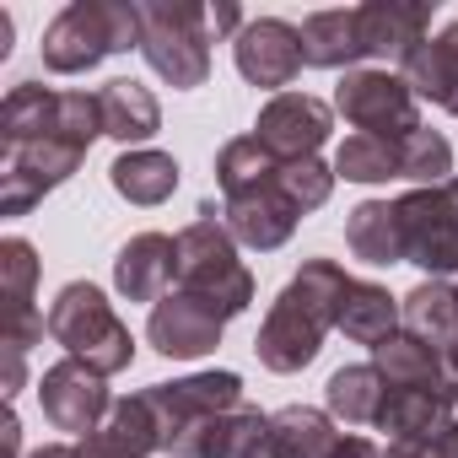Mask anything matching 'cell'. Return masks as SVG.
I'll return each instance as SVG.
<instances>
[{"instance_id":"7a4b0ae2","label":"cell","mask_w":458,"mask_h":458,"mask_svg":"<svg viewBox=\"0 0 458 458\" xmlns=\"http://www.w3.org/2000/svg\"><path fill=\"white\" fill-rule=\"evenodd\" d=\"M216 183H221V221L233 226V238L243 249H281L292 233L302 210L286 199L281 189V162L254 140V135H238L226 140L221 157H216Z\"/></svg>"},{"instance_id":"5bb4252c","label":"cell","mask_w":458,"mask_h":458,"mask_svg":"<svg viewBox=\"0 0 458 458\" xmlns=\"http://www.w3.org/2000/svg\"><path fill=\"white\" fill-rule=\"evenodd\" d=\"M38 404H44V415H49L55 431H71V437L81 442V437H92V431L108 420L114 394H108L103 372H92L87 361L65 356V361L44 367V377H38Z\"/></svg>"},{"instance_id":"603a6c76","label":"cell","mask_w":458,"mask_h":458,"mask_svg":"<svg viewBox=\"0 0 458 458\" xmlns=\"http://www.w3.org/2000/svg\"><path fill=\"white\" fill-rule=\"evenodd\" d=\"M399 329L442 351L458 372V286L453 281H420L410 297H399Z\"/></svg>"},{"instance_id":"d6986e66","label":"cell","mask_w":458,"mask_h":458,"mask_svg":"<svg viewBox=\"0 0 458 458\" xmlns=\"http://www.w3.org/2000/svg\"><path fill=\"white\" fill-rule=\"evenodd\" d=\"M265 431H270V415L254 404H238V410H221V415L189 426L167 447V458H259Z\"/></svg>"},{"instance_id":"4316f807","label":"cell","mask_w":458,"mask_h":458,"mask_svg":"<svg viewBox=\"0 0 458 458\" xmlns=\"http://www.w3.org/2000/svg\"><path fill=\"white\" fill-rule=\"evenodd\" d=\"M302 60L318 71H356V60H367L356 6L351 12H313L302 22Z\"/></svg>"},{"instance_id":"f1b7e54d","label":"cell","mask_w":458,"mask_h":458,"mask_svg":"<svg viewBox=\"0 0 458 458\" xmlns=\"http://www.w3.org/2000/svg\"><path fill=\"white\" fill-rule=\"evenodd\" d=\"M345 243L361 265L372 270H388V265H404V249H399V216H394V199H361L351 216H345Z\"/></svg>"},{"instance_id":"8fae6325","label":"cell","mask_w":458,"mask_h":458,"mask_svg":"<svg viewBox=\"0 0 458 458\" xmlns=\"http://www.w3.org/2000/svg\"><path fill=\"white\" fill-rule=\"evenodd\" d=\"M0 286H6V394H17L22 372H28V351L49 329V318L33 308L38 254H33L28 238H6V243H0Z\"/></svg>"},{"instance_id":"836d02e7","label":"cell","mask_w":458,"mask_h":458,"mask_svg":"<svg viewBox=\"0 0 458 458\" xmlns=\"http://www.w3.org/2000/svg\"><path fill=\"white\" fill-rule=\"evenodd\" d=\"M28 458H81V442H49V447H38Z\"/></svg>"},{"instance_id":"484cf974","label":"cell","mask_w":458,"mask_h":458,"mask_svg":"<svg viewBox=\"0 0 458 458\" xmlns=\"http://www.w3.org/2000/svg\"><path fill=\"white\" fill-rule=\"evenodd\" d=\"M404 81L415 87V98H426L458 119V22H447L437 38H426V49L404 65Z\"/></svg>"},{"instance_id":"3957f363","label":"cell","mask_w":458,"mask_h":458,"mask_svg":"<svg viewBox=\"0 0 458 458\" xmlns=\"http://www.w3.org/2000/svg\"><path fill=\"white\" fill-rule=\"evenodd\" d=\"M173 292L205 302L221 324H233L254 302V276L238 259V238L210 205L178 233V286Z\"/></svg>"},{"instance_id":"8992f818","label":"cell","mask_w":458,"mask_h":458,"mask_svg":"<svg viewBox=\"0 0 458 458\" xmlns=\"http://www.w3.org/2000/svg\"><path fill=\"white\" fill-rule=\"evenodd\" d=\"M140 55L146 65L178 87L194 92L210 81V12L189 0H140Z\"/></svg>"},{"instance_id":"44dd1931","label":"cell","mask_w":458,"mask_h":458,"mask_svg":"<svg viewBox=\"0 0 458 458\" xmlns=\"http://www.w3.org/2000/svg\"><path fill=\"white\" fill-rule=\"evenodd\" d=\"M372 367H377L383 388H426V394L458 399V372H453V361H447L442 351L420 345V340L404 335V329H399L394 340L372 345Z\"/></svg>"},{"instance_id":"e0dca14e","label":"cell","mask_w":458,"mask_h":458,"mask_svg":"<svg viewBox=\"0 0 458 458\" xmlns=\"http://www.w3.org/2000/svg\"><path fill=\"white\" fill-rule=\"evenodd\" d=\"M431 12H437V0H367V6H356L367 60H388L404 76V65L426 49Z\"/></svg>"},{"instance_id":"5b68a950","label":"cell","mask_w":458,"mask_h":458,"mask_svg":"<svg viewBox=\"0 0 458 458\" xmlns=\"http://www.w3.org/2000/svg\"><path fill=\"white\" fill-rule=\"evenodd\" d=\"M49 340H55L65 356H76V361H87L92 372H103V377H114V372H124V367L135 361V335H130V324L114 313V302H108L92 281H71V286L55 297V308H49Z\"/></svg>"},{"instance_id":"9c48e42d","label":"cell","mask_w":458,"mask_h":458,"mask_svg":"<svg viewBox=\"0 0 458 458\" xmlns=\"http://www.w3.org/2000/svg\"><path fill=\"white\" fill-rule=\"evenodd\" d=\"M394 216H399L404 265L426 270V281H453L458 276V178L399 194Z\"/></svg>"},{"instance_id":"d590c367","label":"cell","mask_w":458,"mask_h":458,"mask_svg":"<svg viewBox=\"0 0 458 458\" xmlns=\"http://www.w3.org/2000/svg\"><path fill=\"white\" fill-rule=\"evenodd\" d=\"M259 458H265V453H259Z\"/></svg>"},{"instance_id":"52a82bcc","label":"cell","mask_w":458,"mask_h":458,"mask_svg":"<svg viewBox=\"0 0 458 458\" xmlns=\"http://www.w3.org/2000/svg\"><path fill=\"white\" fill-rule=\"evenodd\" d=\"M103 135V103L98 92H55L38 81H17L0 103V146H28V140H71L87 146Z\"/></svg>"},{"instance_id":"4fadbf2b","label":"cell","mask_w":458,"mask_h":458,"mask_svg":"<svg viewBox=\"0 0 458 458\" xmlns=\"http://www.w3.org/2000/svg\"><path fill=\"white\" fill-rule=\"evenodd\" d=\"M146 399H151L157 426H162V453H167L189 426H199V420H210V415H221V410L249 404L238 372H194V377H178V383H151Z\"/></svg>"},{"instance_id":"f546056e","label":"cell","mask_w":458,"mask_h":458,"mask_svg":"<svg viewBox=\"0 0 458 458\" xmlns=\"http://www.w3.org/2000/svg\"><path fill=\"white\" fill-rule=\"evenodd\" d=\"M108 183H114V194H124L130 205H162V199L178 189V162H173L167 151L140 146V151H124V157L108 167Z\"/></svg>"},{"instance_id":"ba28073f","label":"cell","mask_w":458,"mask_h":458,"mask_svg":"<svg viewBox=\"0 0 458 458\" xmlns=\"http://www.w3.org/2000/svg\"><path fill=\"white\" fill-rule=\"evenodd\" d=\"M335 178H351V183L410 178V183L431 189V183H447V178H453V146H447V135H437V130H415V135H399V140L351 135V140L335 151Z\"/></svg>"},{"instance_id":"30bf717a","label":"cell","mask_w":458,"mask_h":458,"mask_svg":"<svg viewBox=\"0 0 458 458\" xmlns=\"http://www.w3.org/2000/svg\"><path fill=\"white\" fill-rule=\"evenodd\" d=\"M335 114L356 130V135H415L420 124V98L399 71H345L335 87Z\"/></svg>"},{"instance_id":"ffe728a7","label":"cell","mask_w":458,"mask_h":458,"mask_svg":"<svg viewBox=\"0 0 458 458\" xmlns=\"http://www.w3.org/2000/svg\"><path fill=\"white\" fill-rule=\"evenodd\" d=\"M114 286L124 302H162L178 286V238L167 233H135L114 259Z\"/></svg>"},{"instance_id":"4dcf8cb0","label":"cell","mask_w":458,"mask_h":458,"mask_svg":"<svg viewBox=\"0 0 458 458\" xmlns=\"http://www.w3.org/2000/svg\"><path fill=\"white\" fill-rule=\"evenodd\" d=\"M324 404L335 420L345 426H372L377 420V404H383V377L372 361H356V367H340L329 383H324Z\"/></svg>"},{"instance_id":"7402d4cb","label":"cell","mask_w":458,"mask_h":458,"mask_svg":"<svg viewBox=\"0 0 458 458\" xmlns=\"http://www.w3.org/2000/svg\"><path fill=\"white\" fill-rule=\"evenodd\" d=\"M151 453H162V426L146 394L114 399L108 420L92 437H81V458H151Z\"/></svg>"},{"instance_id":"9a60e30c","label":"cell","mask_w":458,"mask_h":458,"mask_svg":"<svg viewBox=\"0 0 458 458\" xmlns=\"http://www.w3.org/2000/svg\"><path fill=\"white\" fill-rule=\"evenodd\" d=\"M329 130H335V108L324 98H308V92H281L254 119V140L276 162H308V157H318V146L329 140Z\"/></svg>"},{"instance_id":"6da1fadb","label":"cell","mask_w":458,"mask_h":458,"mask_svg":"<svg viewBox=\"0 0 458 458\" xmlns=\"http://www.w3.org/2000/svg\"><path fill=\"white\" fill-rule=\"evenodd\" d=\"M345 286H351L345 265L308 259L286 281V292L270 302V313L259 324V340H254L259 367H270V372H302L324 351V335L340 329V297H345Z\"/></svg>"},{"instance_id":"1f68e13d","label":"cell","mask_w":458,"mask_h":458,"mask_svg":"<svg viewBox=\"0 0 458 458\" xmlns=\"http://www.w3.org/2000/svg\"><path fill=\"white\" fill-rule=\"evenodd\" d=\"M383 458H442V442H388Z\"/></svg>"},{"instance_id":"cb8c5ba5","label":"cell","mask_w":458,"mask_h":458,"mask_svg":"<svg viewBox=\"0 0 458 458\" xmlns=\"http://www.w3.org/2000/svg\"><path fill=\"white\" fill-rule=\"evenodd\" d=\"M335 447H340V431H335V415L329 410L286 404V410L270 415L265 458H329Z\"/></svg>"},{"instance_id":"83f0119b","label":"cell","mask_w":458,"mask_h":458,"mask_svg":"<svg viewBox=\"0 0 458 458\" xmlns=\"http://www.w3.org/2000/svg\"><path fill=\"white\" fill-rule=\"evenodd\" d=\"M340 335L356 345H383L399 335V297H388V286L377 281H356L340 297Z\"/></svg>"},{"instance_id":"e575fe53","label":"cell","mask_w":458,"mask_h":458,"mask_svg":"<svg viewBox=\"0 0 458 458\" xmlns=\"http://www.w3.org/2000/svg\"><path fill=\"white\" fill-rule=\"evenodd\" d=\"M437 442H442V458H458V415H453V426H447Z\"/></svg>"},{"instance_id":"d6a6232c","label":"cell","mask_w":458,"mask_h":458,"mask_svg":"<svg viewBox=\"0 0 458 458\" xmlns=\"http://www.w3.org/2000/svg\"><path fill=\"white\" fill-rule=\"evenodd\" d=\"M329 458H383V447L367 442V437H340V447H335Z\"/></svg>"},{"instance_id":"7c38bea8","label":"cell","mask_w":458,"mask_h":458,"mask_svg":"<svg viewBox=\"0 0 458 458\" xmlns=\"http://www.w3.org/2000/svg\"><path fill=\"white\" fill-rule=\"evenodd\" d=\"M81 162H87V146H71V140L6 146V157H0V210L28 216L44 194H55L65 178H76Z\"/></svg>"},{"instance_id":"277c9868","label":"cell","mask_w":458,"mask_h":458,"mask_svg":"<svg viewBox=\"0 0 458 458\" xmlns=\"http://www.w3.org/2000/svg\"><path fill=\"white\" fill-rule=\"evenodd\" d=\"M130 49H140V0H71L44 28V65L55 76H81Z\"/></svg>"},{"instance_id":"2e32d148","label":"cell","mask_w":458,"mask_h":458,"mask_svg":"<svg viewBox=\"0 0 458 458\" xmlns=\"http://www.w3.org/2000/svg\"><path fill=\"white\" fill-rule=\"evenodd\" d=\"M233 60H238L249 87H265L281 98L308 65L302 60V28H292L281 17H249V28L233 38Z\"/></svg>"},{"instance_id":"d4e9b609","label":"cell","mask_w":458,"mask_h":458,"mask_svg":"<svg viewBox=\"0 0 458 458\" xmlns=\"http://www.w3.org/2000/svg\"><path fill=\"white\" fill-rule=\"evenodd\" d=\"M98 103H103V135H114V140H124L135 151H140V140H151L162 130V103L151 98V87H140L130 76L108 81L98 92Z\"/></svg>"},{"instance_id":"ac0fdd59","label":"cell","mask_w":458,"mask_h":458,"mask_svg":"<svg viewBox=\"0 0 458 458\" xmlns=\"http://www.w3.org/2000/svg\"><path fill=\"white\" fill-rule=\"evenodd\" d=\"M221 318L205 308V302H194V297H183V292H167L157 308H151V318H146V340L162 351V356H173V361H199V356H210L216 345H221Z\"/></svg>"}]
</instances>
